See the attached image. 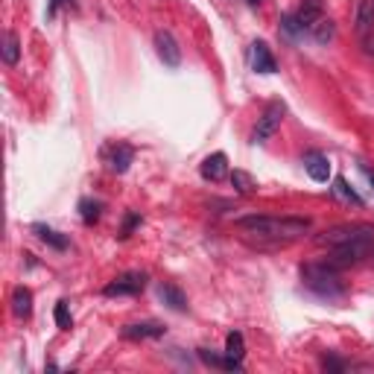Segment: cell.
Masks as SVG:
<instances>
[{
    "label": "cell",
    "instance_id": "obj_26",
    "mask_svg": "<svg viewBox=\"0 0 374 374\" xmlns=\"http://www.w3.org/2000/svg\"><path fill=\"white\" fill-rule=\"evenodd\" d=\"M199 357L205 359L207 366H219V368H226V354H223V357H216V354H211L207 348H199Z\"/></svg>",
    "mask_w": 374,
    "mask_h": 374
},
{
    "label": "cell",
    "instance_id": "obj_18",
    "mask_svg": "<svg viewBox=\"0 0 374 374\" xmlns=\"http://www.w3.org/2000/svg\"><path fill=\"white\" fill-rule=\"evenodd\" d=\"M33 231H35L47 246L56 248V252H65V248H67V237H65V234L53 231V228H47V226H33Z\"/></svg>",
    "mask_w": 374,
    "mask_h": 374
},
{
    "label": "cell",
    "instance_id": "obj_21",
    "mask_svg": "<svg viewBox=\"0 0 374 374\" xmlns=\"http://www.w3.org/2000/svg\"><path fill=\"white\" fill-rule=\"evenodd\" d=\"M298 24L304 26V33H310V26L318 21V18H322V9H318V3H316V0H310V3L307 6H304L301 12H298Z\"/></svg>",
    "mask_w": 374,
    "mask_h": 374
},
{
    "label": "cell",
    "instance_id": "obj_4",
    "mask_svg": "<svg viewBox=\"0 0 374 374\" xmlns=\"http://www.w3.org/2000/svg\"><path fill=\"white\" fill-rule=\"evenodd\" d=\"M284 114H287V105L281 100H272L266 108H263V114L257 117V126H255V144H263V141H269V137L281 129V123H284Z\"/></svg>",
    "mask_w": 374,
    "mask_h": 374
},
{
    "label": "cell",
    "instance_id": "obj_17",
    "mask_svg": "<svg viewBox=\"0 0 374 374\" xmlns=\"http://www.w3.org/2000/svg\"><path fill=\"white\" fill-rule=\"evenodd\" d=\"M310 35H313L316 44H328V41L337 38V24L322 15V18H318V21L310 26Z\"/></svg>",
    "mask_w": 374,
    "mask_h": 374
},
{
    "label": "cell",
    "instance_id": "obj_12",
    "mask_svg": "<svg viewBox=\"0 0 374 374\" xmlns=\"http://www.w3.org/2000/svg\"><path fill=\"white\" fill-rule=\"evenodd\" d=\"M248 62H252V67L257 74H275V71H278L275 56L269 53V47L263 44V41H255V44H252V50H248Z\"/></svg>",
    "mask_w": 374,
    "mask_h": 374
},
{
    "label": "cell",
    "instance_id": "obj_19",
    "mask_svg": "<svg viewBox=\"0 0 374 374\" xmlns=\"http://www.w3.org/2000/svg\"><path fill=\"white\" fill-rule=\"evenodd\" d=\"M228 178H231L234 190L243 193V196H248V193H255V190H257V182L252 178V173H246V170H234Z\"/></svg>",
    "mask_w": 374,
    "mask_h": 374
},
{
    "label": "cell",
    "instance_id": "obj_13",
    "mask_svg": "<svg viewBox=\"0 0 374 374\" xmlns=\"http://www.w3.org/2000/svg\"><path fill=\"white\" fill-rule=\"evenodd\" d=\"M366 228V223H359V226H337V228H330V231H325L322 237H318V243L322 246H342V243H348L351 237H357L359 231Z\"/></svg>",
    "mask_w": 374,
    "mask_h": 374
},
{
    "label": "cell",
    "instance_id": "obj_10",
    "mask_svg": "<svg viewBox=\"0 0 374 374\" xmlns=\"http://www.w3.org/2000/svg\"><path fill=\"white\" fill-rule=\"evenodd\" d=\"M354 26L359 38L374 35V0H357L354 6Z\"/></svg>",
    "mask_w": 374,
    "mask_h": 374
},
{
    "label": "cell",
    "instance_id": "obj_1",
    "mask_svg": "<svg viewBox=\"0 0 374 374\" xmlns=\"http://www.w3.org/2000/svg\"><path fill=\"white\" fill-rule=\"evenodd\" d=\"M237 228L257 234V240H266L269 246H287L301 240L313 228L307 216H243L237 219Z\"/></svg>",
    "mask_w": 374,
    "mask_h": 374
},
{
    "label": "cell",
    "instance_id": "obj_27",
    "mask_svg": "<svg viewBox=\"0 0 374 374\" xmlns=\"http://www.w3.org/2000/svg\"><path fill=\"white\" fill-rule=\"evenodd\" d=\"M137 223H141V216H137V214H129V216H126V226H123V237H129V231H132Z\"/></svg>",
    "mask_w": 374,
    "mask_h": 374
},
{
    "label": "cell",
    "instance_id": "obj_22",
    "mask_svg": "<svg viewBox=\"0 0 374 374\" xmlns=\"http://www.w3.org/2000/svg\"><path fill=\"white\" fill-rule=\"evenodd\" d=\"M334 196L337 199H342V202H348V205H363V199H359L357 196V193L348 187V182H345V178H337V182H334Z\"/></svg>",
    "mask_w": 374,
    "mask_h": 374
},
{
    "label": "cell",
    "instance_id": "obj_29",
    "mask_svg": "<svg viewBox=\"0 0 374 374\" xmlns=\"http://www.w3.org/2000/svg\"><path fill=\"white\" fill-rule=\"evenodd\" d=\"M246 3H248V6H260V0H246Z\"/></svg>",
    "mask_w": 374,
    "mask_h": 374
},
{
    "label": "cell",
    "instance_id": "obj_20",
    "mask_svg": "<svg viewBox=\"0 0 374 374\" xmlns=\"http://www.w3.org/2000/svg\"><path fill=\"white\" fill-rule=\"evenodd\" d=\"M18 59H21V41L15 33H6L3 35V62L12 67V65H18Z\"/></svg>",
    "mask_w": 374,
    "mask_h": 374
},
{
    "label": "cell",
    "instance_id": "obj_28",
    "mask_svg": "<svg viewBox=\"0 0 374 374\" xmlns=\"http://www.w3.org/2000/svg\"><path fill=\"white\" fill-rule=\"evenodd\" d=\"M325 368H334V371H342V368H345V363H342V359H337V357H325Z\"/></svg>",
    "mask_w": 374,
    "mask_h": 374
},
{
    "label": "cell",
    "instance_id": "obj_9",
    "mask_svg": "<svg viewBox=\"0 0 374 374\" xmlns=\"http://www.w3.org/2000/svg\"><path fill=\"white\" fill-rule=\"evenodd\" d=\"M304 170H307V176L313 178V182L325 185L328 178H330V161H328L325 152L313 149V152H307V155H304Z\"/></svg>",
    "mask_w": 374,
    "mask_h": 374
},
{
    "label": "cell",
    "instance_id": "obj_3",
    "mask_svg": "<svg viewBox=\"0 0 374 374\" xmlns=\"http://www.w3.org/2000/svg\"><path fill=\"white\" fill-rule=\"evenodd\" d=\"M371 248H374V226H366V228L359 231L357 237H351L348 243L334 246V252H330V257H328L325 263H330L334 269L354 266V263H359L363 257L371 255Z\"/></svg>",
    "mask_w": 374,
    "mask_h": 374
},
{
    "label": "cell",
    "instance_id": "obj_5",
    "mask_svg": "<svg viewBox=\"0 0 374 374\" xmlns=\"http://www.w3.org/2000/svg\"><path fill=\"white\" fill-rule=\"evenodd\" d=\"M144 287H146L144 272H126L105 287V296H137V293H144Z\"/></svg>",
    "mask_w": 374,
    "mask_h": 374
},
{
    "label": "cell",
    "instance_id": "obj_24",
    "mask_svg": "<svg viewBox=\"0 0 374 374\" xmlns=\"http://www.w3.org/2000/svg\"><path fill=\"white\" fill-rule=\"evenodd\" d=\"M56 325L62 330H71L74 328V316H71V310H67V301H59L56 304Z\"/></svg>",
    "mask_w": 374,
    "mask_h": 374
},
{
    "label": "cell",
    "instance_id": "obj_16",
    "mask_svg": "<svg viewBox=\"0 0 374 374\" xmlns=\"http://www.w3.org/2000/svg\"><path fill=\"white\" fill-rule=\"evenodd\" d=\"M158 298L167 304V307L178 310V313L187 310V298H185V293H182V289H178L176 284H161V287H158Z\"/></svg>",
    "mask_w": 374,
    "mask_h": 374
},
{
    "label": "cell",
    "instance_id": "obj_11",
    "mask_svg": "<svg viewBox=\"0 0 374 374\" xmlns=\"http://www.w3.org/2000/svg\"><path fill=\"white\" fill-rule=\"evenodd\" d=\"M226 368L228 371H237L240 366H243V357H246V342H243V334H228L226 337Z\"/></svg>",
    "mask_w": 374,
    "mask_h": 374
},
{
    "label": "cell",
    "instance_id": "obj_23",
    "mask_svg": "<svg viewBox=\"0 0 374 374\" xmlns=\"http://www.w3.org/2000/svg\"><path fill=\"white\" fill-rule=\"evenodd\" d=\"M79 211H82V223L94 226L100 219V202H91V199H82L79 202Z\"/></svg>",
    "mask_w": 374,
    "mask_h": 374
},
{
    "label": "cell",
    "instance_id": "obj_8",
    "mask_svg": "<svg viewBox=\"0 0 374 374\" xmlns=\"http://www.w3.org/2000/svg\"><path fill=\"white\" fill-rule=\"evenodd\" d=\"M135 161V149L129 144H114V146H108L105 149V164H108V170L123 176L129 170V164Z\"/></svg>",
    "mask_w": 374,
    "mask_h": 374
},
{
    "label": "cell",
    "instance_id": "obj_25",
    "mask_svg": "<svg viewBox=\"0 0 374 374\" xmlns=\"http://www.w3.org/2000/svg\"><path fill=\"white\" fill-rule=\"evenodd\" d=\"M281 30H284L289 38L304 35V26L298 24V18H296V15H284V18H281Z\"/></svg>",
    "mask_w": 374,
    "mask_h": 374
},
{
    "label": "cell",
    "instance_id": "obj_6",
    "mask_svg": "<svg viewBox=\"0 0 374 374\" xmlns=\"http://www.w3.org/2000/svg\"><path fill=\"white\" fill-rule=\"evenodd\" d=\"M155 50H158V59L167 65V67H178V65H182V47H178V41L167 30H158L155 33Z\"/></svg>",
    "mask_w": 374,
    "mask_h": 374
},
{
    "label": "cell",
    "instance_id": "obj_15",
    "mask_svg": "<svg viewBox=\"0 0 374 374\" xmlns=\"http://www.w3.org/2000/svg\"><path fill=\"white\" fill-rule=\"evenodd\" d=\"M12 313H15L18 318H30V313H33V293L26 287L12 289Z\"/></svg>",
    "mask_w": 374,
    "mask_h": 374
},
{
    "label": "cell",
    "instance_id": "obj_14",
    "mask_svg": "<svg viewBox=\"0 0 374 374\" xmlns=\"http://www.w3.org/2000/svg\"><path fill=\"white\" fill-rule=\"evenodd\" d=\"M164 325H158V322H135V325H126L123 328V337L126 339H158V337H164Z\"/></svg>",
    "mask_w": 374,
    "mask_h": 374
},
{
    "label": "cell",
    "instance_id": "obj_7",
    "mask_svg": "<svg viewBox=\"0 0 374 374\" xmlns=\"http://www.w3.org/2000/svg\"><path fill=\"white\" fill-rule=\"evenodd\" d=\"M199 173L205 182H223L228 173V155L226 152H214V155H207L202 164H199Z\"/></svg>",
    "mask_w": 374,
    "mask_h": 374
},
{
    "label": "cell",
    "instance_id": "obj_2",
    "mask_svg": "<svg viewBox=\"0 0 374 374\" xmlns=\"http://www.w3.org/2000/svg\"><path fill=\"white\" fill-rule=\"evenodd\" d=\"M339 269H334L330 263H307L301 269V278L307 284L318 298H328V301H342L345 298V287L339 281Z\"/></svg>",
    "mask_w": 374,
    "mask_h": 374
}]
</instances>
